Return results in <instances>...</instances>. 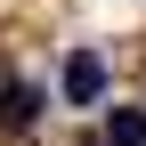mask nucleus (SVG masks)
I'll use <instances>...</instances> for the list:
<instances>
[{
  "instance_id": "nucleus-2",
  "label": "nucleus",
  "mask_w": 146,
  "mask_h": 146,
  "mask_svg": "<svg viewBox=\"0 0 146 146\" xmlns=\"http://www.w3.org/2000/svg\"><path fill=\"white\" fill-rule=\"evenodd\" d=\"M33 114H41V89H33V81H8V89H0V130H25Z\"/></svg>"
},
{
  "instance_id": "nucleus-1",
  "label": "nucleus",
  "mask_w": 146,
  "mask_h": 146,
  "mask_svg": "<svg viewBox=\"0 0 146 146\" xmlns=\"http://www.w3.org/2000/svg\"><path fill=\"white\" fill-rule=\"evenodd\" d=\"M57 89H65V106H98L106 98V57H98V49H73L65 73H57Z\"/></svg>"
},
{
  "instance_id": "nucleus-3",
  "label": "nucleus",
  "mask_w": 146,
  "mask_h": 146,
  "mask_svg": "<svg viewBox=\"0 0 146 146\" xmlns=\"http://www.w3.org/2000/svg\"><path fill=\"white\" fill-rule=\"evenodd\" d=\"M106 146H146V114L138 106H114L106 114Z\"/></svg>"
}]
</instances>
